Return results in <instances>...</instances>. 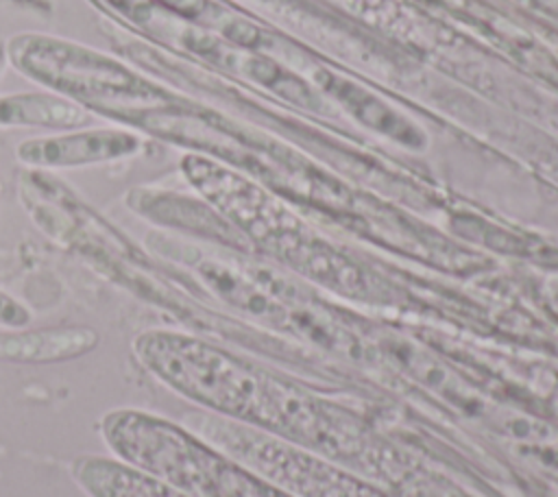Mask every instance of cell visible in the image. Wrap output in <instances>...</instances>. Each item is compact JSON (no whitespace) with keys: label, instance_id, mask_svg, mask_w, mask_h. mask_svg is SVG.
<instances>
[{"label":"cell","instance_id":"6da1fadb","mask_svg":"<svg viewBox=\"0 0 558 497\" xmlns=\"http://www.w3.org/2000/svg\"><path fill=\"white\" fill-rule=\"evenodd\" d=\"M137 362L192 403L331 458H371L375 443L342 408L207 340L148 329L133 340Z\"/></svg>","mask_w":558,"mask_h":497},{"label":"cell","instance_id":"7a4b0ae2","mask_svg":"<svg viewBox=\"0 0 558 497\" xmlns=\"http://www.w3.org/2000/svg\"><path fill=\"white\" fill-rule=\"evenodd\" d=\"M9 63L26 78L76 100L94 116L155 107L172 94L120 59L54 35L24 33L7 41Z\"/></svg>","mask_w":558,"mask_h":497},{"label":"cell","instance_id":"3957f363","mask_svg":"<svg viewBox=\"0 0 558 497\" xmlns=\"http://www.w3.org/2000/svg\"><path fill=\"white\" fill-rule=\"evenodd\" d=\"M144 148L140 133L131 129H74L57 135L24 140L17 146V159L33 170L81 168L109 163L137 155Z\"/></svg>","mask_w":558,"mask_h":497},{"label":"cell","instance_id":"277c9868","mask_svg":"<svg viewBox=\"0 0 558 497\" xmlns=\"http://www.w3.org/2000/svg\"><path fill=\"white\" fill-rule=\"evenodd\" d=\"M98 342V331L87 325L15 329L11 334H0V360L22 364L65 362L94 351Z\"/></svg>","mask_w":558,"mask_h":497},{"label":"cell","instance_id":"5b68a950","mask_svg":"<svg viewBox=\"0 0 558 497\" xmlns=\"http://www.w3.org/2000/svg\"><path fill=\"white\" fill-rule=\"evenodd\" d=\"M72 473L89 497H190L118 458L81 456L74 460Z\"/></svg>","mask_w":558,"mask_h":497},{"label":"cell","instance_id":"8992f818","mask_svg":"<svg viewBox=\"0 0 558 497\" xmlns=\"http://www.w3.org/2000/svg\"><path fill=\"white\" fill-rule=\"evenodd\" d=\"M94 113L54 92H15L0 96V129H85Z\"/></svg>","mask_w":558,"mask_h":497},{"label":"cell","instance_id":"52a82bcc","mask_svg":"<svg viewBox=\"0 0 558 497\" xmlns=\"http://www.w3.org/2000/svg\"><path fill=\"white\" fill-rule=\"evenodd\" d=\"M320 83L327 92H331L355 118H360L364 124L403 142V144H421L423 135L414 124H410L403 116H399L395 109H390L386 102L368 94L366 89L338 78L329 72L320 74Z\"/></svg>","mask_w":558,"mask_h":497},{"label":"cell","instance_id":"ba28073f","mask_svg":"<svg viewBox=\"0 0 558 497\" xmlns=\"http://www.w3.org/2000/svg\"><path fill=\"white\" fill-rule=\"evenodd\" d=\"M33 320V314L31 310L17 301L15 296H11L7 290L0 288V327H7V329H24L28 327Z\"/></svg>","mask_w":558,"mask_h":497},{"label":"cell","instance_id":"9c48e42d","mask_svg":"<svg viewBox=\"0 0 558 497\" xmlns=\"http://www.w3.org/2000/svg\"><path fill=\"white\" fill-rule=\"evenodd\" d=\"M9 63V57H7V44H2L0 41V76H2V70H4V65Z\"/></svg>","mask_w":558,"mask_h":497}]
</instances>
